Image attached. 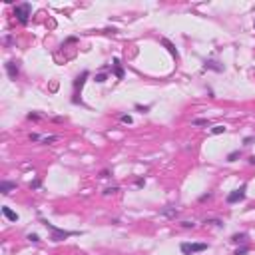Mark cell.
<instances>
[{
    "label": "cell",
    "instance_id": "7c38bea8",
    "mask_svg": "<svg viewBox=\"0 0 255 255\" xmlns=\"http://www.w3.org/2000/svg\"><path fill=\"white\" fill-rule=\"evenodd\" d=\"M2 215L8 219V221H18V219H20V217H18V213H16V211H12L8 205H4V207H2Z\"/></svg>",
    "mask_w": 255,
    "mask_h": 255
},
{
    "label": "cell",
    "instance_id": "4fadbf2b",
    "mask_svg": "<svg viewBox=\"0 0 255 255\" xmlns=\"http://www.w3.org/2000/svg\"><path fill=\"white\" fill-rule=\"evenodd\" d=\"M247 233H245V231H241V233H233V235H231V241H233V243H245V241H247Z\"/></svg>",
    "mask_w": 255,
    "mask_h": 255
},
{
    "label": "cell",
    "instance_id": "cb8c5ba5",
    "mask_svg": "<svg viewBox=\"0 0 255 255\" xmlns=\"http://www.w3.org/2000/svg\"><path fill=\"white\" fill-rule=\"evenodd\" d=\"M116 191H120V188H118V185H114V188H106V189H104V195H112V193H116Z\"/></svg>",
    "mask_w": 255,
    "mask_h": 255
},
{
    "label": "cell",
    "instance_id": "ba28073f",
    "mask_svg": "<svg viewBox=\"0 0 255 255\" xmlns=\"http://www.w3.org/2000/svg\"><path fill=\"white\" fill-rule=\"evenodd\" d=\"M160 42H161V46H165V50H168V52L172 54V56L176 58V60H180V52H177V48H176V46H173L172 42L168 40V38H161Z\"/></svg>",
    "mask_w": 255,
    "mask_h": 255
},
{
    "label": "cell",
    "instance_id": "6da1fadb",
    "mask_svg": "<svg viewBox=\"0 0 255 255\" xmlns=\"http://www.w3.org/2000/svg\"><path fill=\"white\" fill-rule=\"evenodd\" d=\"M42 223L50 231V239L52 241H62V239H68V237H74V235H82V231H68V229H62L58 225L50 223L48 219H42Z\"/></svg>",
    "mask_w": 255,
    "mask_h": 255
},
{
    "label": "cell",
    "instance_id": "1f68e13d",
    "mask_svg": "<svg viewBox=\"0 0 255 255\" xmlns=\"http://www.w3.org/2000/svg\"><path fill=\"white\" fill-rule=\"evenodd\" d=\"M112 173H110V169H102L100 172V177H110Z\"/></svg>",
    "mask_w": 255,
    "mask_h": 255
},
{
    "label": "cell",
    "instance_id": "4316f807",
    "mask_svg": "<svg viewBox=\"0 0 255 255\" xmlns=\"http://www.w3.org/2000/svg\"><path fill=\"white\" fill-rule=\"evenodd\" d=\"M255 142L253 136H247V138H243V146H251V144Z\"/></svg>",
    "mask_w": 255,
    "mask_h": 255
},
{
    "label": "cell",
    "instance_id": "d6986e66",
    "mask_svg": "<svg viewBox=\"0 0 255 255\" xmlns=\"http://www.w3.org/2000/svg\"><path fill=\"white\" fill-rule=\"evenodd\" d=\"M134 108L138 110V112H142V114H148V112H150V110H152V106H142V104H136Z\"/></svg>",
    "mask_w": 255,
    "mask_h": 255
},
{
    "label": "cell",
    "instance_id": "277c9868",
    "mask_svg": "<svg viewBox=\"0 0 255 255\" xmlns=\"http://www.w3.org/2000/svg\"><path fill=\"white\" fill-rule=\"evenodd\" d=\"M209 245L207 243H189V241H184L180 243V249L184 255H193V253H201V251H207Z\"/></svg>",
    "mask_w": 255,
    "mask_h": 255
},
{
    "label": "cell",
    "instance_id": "4dcf8cb0",
    "mask_svg": "<svg viewBox=\"0 0 255 255\" xmlns=\"http://www.w3.org/2000/svg\"><path fill=\"white\" fill-rule=\"evenodd\" d=\"M38 188H40V180H34L30 184V189H38Z\"/></svg>",
    "mask_w": 255,
    "mask_h": 255
},
{
    "label": "cell",
    "instance_id": "9c48e42d",
    "mask_svg": "<svg viewBox=\"0 0 255 255\" xmlns=\"http://www.w3.org/2000/svg\"><path fill=\"white\" fill-rule=\"evenodd\" d=\"M112 72H114V76H116L118 80L124 78V68H122V64H120V58H114L112 60Z\"/></svg>",
    "mask_w": 255,
    "mask_h": 255
},
{
    "label": "cell",
    "instance_id": "83f0119b",
    "mask_svg": "<svg viewBox=\"0 0 255 255\" xmlns=\"http://www.w3.org/2000/svg\"><path fill=\"white\" fill-rule=\"evenodd\" d=\"M146 185V177H138L136 180V188H144Z\"/></svg>",
    "mask_w": 255,
    "mask_h": 255
},
{
    "label": "cell",
    "instance_id": "7402d4cb",
    "mask_svg": "<svg viewBox=\"0 0 255 255\" xmlns=\"http://www.w3.org/2000/svg\"><path fill=\"white\" fill-rule=\"evenodd\" d=\"M56 140H58V136H46V138H42V144H46V146H48V144L56 142Z\"/></svg>",
    "mask_w": 255,
    "mask_h": 255
},
{
    "label": "cell",
    "instance_id": "603a6c76",
    "mask_svg": "<svg viewBox=\"0 0 255 255\" xmlns=\"http://www.w3.org/2000/svg\"><path fill=\"white\" fill-rule=\"evenodd\" d=\"M26 239H28V241H32V243H38V241H40V237H38V233H28Z\"/></svg>",
    "mask_w": 255,
    "mask_h": 255
},
{
    "label": "cell",
    "instance_id": "44dd1931",
    "mask_svg": "<svg viewBox=\"0 0 255 255\" xmlns=\"http://www.w3.org/2000/svg\"><path fill=\"white\" fill-rule=\"evenodd\" d=\"M247 251H249L247 245H241V247H237V249H235V253H233V255H247Z\"/></svg>",
    "mask_w": 255,
    "mask_h": 255
},
{
    "label": "cell",
    "instance_id": "8fae6325",
    "mask_svg": "<svg viewBox=\"0 0 255 255\" xmlns=\"http://www.w3.org/2000/svg\"><path fill=\"white\" fill-rule=\"evenodd\" d=\"M177 213H180V209H177V207H173V205H168V207H164V209H161V215H164V217H169V219H176Z\"/></svg>",
    "mask_w": 255,
    "mask_h": 255
},
{
    "label": "cell",
    "instance_id": "ac0fdd59",
    "mask_svg": "<svg viewBox=\"0 0 255 255\" xmlns=\"http://www.w3.org/2000/svg\"><path fill=\"white\" fill-rule=\"evenodd\" d=\"M223 132H225V126H221V124L211 127V134H213V136H219V134H223Z\"/></svg>",
    "mask_w": 255,
    "mask_h": 255
},
{
    "label": "cell",
    "instance_id": "484cf974",
    "mask_svg": "<svg viewBox=\"0 0 255 255\" xmlns=\"http://www.w3.org/2000/svg\"><path fill=\"white\" fill-rule=\"evenodd\" d=\"M181 227H184V229H193L195 223L193 221H181Z\"/></svg>",
    "mask_w": 255,
    "mask_h": 255
},
{
    "label": "cell",
    "instance_id": "f546056e",
    "mask_svg": "<svg viewBox=\"0 0 255 255\" xmlns=\"http://www.w3.org/2000/svg\"><path fill=\"white\" fill-rule=\"evenodd\" d=\"M28 120H34V122H36V120H40V114H34V112H30V114H28Z\"/></svg>",
    "mask_w": 255,
    "mask_h": 255
},
{
    "label": "cell",
    "instance_id": "f1b7e54d",
    "mask_svg": "<svg viewBox=\"0 0 255 255\" xmlns=\"http://www.w3.org/2000/svg\"><path fill=\"white\" fill-rule=\"evenodd\" d=\"M28 138H30V142H42V138H40L38 134H30Z\"/></svg>",
    "mask_w": 255,
    "mask_h": 255
},
{
    "label": "cell",
    "instance_id": "8992f818",
    "mask_svg": "<svg viewBox=\"0 0 255 255\" xmlns=\"http://www.w3.org/2000/svg\"><path fill=\"white\" fill-rule=\"evenodd\" d=\"M4 68H6V74H8V78H10V80H16V78H18V74H20V68H18V64H16V62H6V64H4Z\"/></svg>",
    "mask_w": 255,
    "mask_h": 255
},
{
    "label": "cell",
    "instance_id": "2e32d148",
    "mask_svg": "<svg viewBox=\"0 0 255 255\" xmlns=\"http://www.w3.org/2000/svg\"><path fill=\"white\" fill-rule=\"evenodd\" d=\"M205 225H215V227H223V221L221 219H203Z\"/></svg>",
    "mask_w": 255,
    "mask_h": 255
},
{
    "label": "cell",
    "instance_id": "3957f363",
    "mask_svg": "<svg viewBox=\"0 0 255 255\" xmlns=\"http://www.w3.org/2000/svg\"><path fill=\"white\" fill-rule=\"evenodd\" d=\"M88 76H90V72H88V70H84L80 76H76V80H74V98H72V104H76V106L80 104V106H82V100L78 98V96H80L78 92L82 90V86H84V82L88 80Z\"/></svg>",
    "mask_w": 255,
    "mask_h": 255
},
{
    "label": "cell",
    "instance_id": "7a4b0ae2",
    "mask_svg": "<svg viewBox=\"0 0 255 255\" xmlns=\"http://www.w3.org/2000/svg\"><path fill=\"white\" fill-rule=\"evenodd\" d=\"M14 16L20 24H28V20H30V16H32V4L30 2L16 4L14 6Z\"/></svg>",
    "mask_w": 255,
    "mask_h": 255
},
{
    "label": "cell",
    "instance_id": "ffe728a7",
    "mask_svg": "<svg viewBox=\"0 0 255 255\" xmlns=\"http://www.w3.org/2000/svg\"><path fill=\"white\" fill-rule=\"evenodd\" d=\"M120 122H122V124H127V126H130L134 120H132V116H130V114H122V116H120Z\"/></svg>",
    "mask_w": 255,
    "mask_h": 255
},
{
    "label": "cell",
    "instance_id": "52a82bcc",
    "mask_svg": "<svg viewBox=\"0 0 255 255\" xmlns=\"http://www.w3.org/2000/svg\"><path fill=\"white\" fill-rule=\"evenodd\" d=\"M203 70H213V72H217V74H221L225 70V66L221 62H215V60H205L203 62Z\"/></svg>",
    "mask_w": 255,
    "mask_h": 255
},
{
    "label": "cell",
    "instance_id": "5bb4252c",
    "mask_svg": "<svg viewBox=\"0 0 255 255\" xmlns=\"http://www.w3.org/2000/svg\"><path fill=\"white\" fill-rule=\"evenodd\" d=\"M211 124V122L209 120H207V118H195V120H191V126H209Z\"/></svg>",
    "mask_w": 255,
    "mask_h": 255
},
{
    "label": "cell",
    "instance_id": "30bf717a",
    "mask_svg": "<svg viewBox=\"0 0 255 255\" xmlns=\"http://www.w3.org/2000/svg\"><path fill=\"white\" fill-rule=\"evenodd\" d=\"M12 189H16V181H8V180L0 181V193L2 195H8Z\"/></svg>",
    "mask_w": 255,
    "mask_h": 255
},
{
    "label": "cell",
    "instance_id": "e0dca14e",
    "mask_svg": "<svg viewBox=\"0 0 255 255\" xmlns=\"http://www.w3.org/2000/svg\"><path fill=\"white\" fill-rule=\"evenodd\" d=\"M94 80H96L98 84H104L106 80H108V74H106V72H100V74H96V76H94Z\"/></svg>",
    "mask_w": 255,
    "mask_h": 255
},
{
    "label": "cell",
    "instance_id": "d6a6232c",
    "mask_svg": "<svg viewBox=\"0 0 255 255\" xmlns=\"http://www.w3.org/2000/svg\"><path fill=\"white\" fill-rule=\"evenodd\" d=\"M249 164H251V165H255V156H251V158H249Z\"/></svg>",
    "mask_w": 255,
    "mask_h": 255
},
{
    "label": "cell",
    "instance_id": "d4e9b609",
    "mask_svg": "<svg viewBox=\"0 0 255 255\" xmlns=\"http://www.w3.org/2000/svg\"><path fill=\"white\" fill-rule=\"evenodd\" d=\"M211 197H213V193H209V191H207V193H203V195H199V201H207V199H211Z\"/></svg>",
    "mask_w": 255,
    "mask_h": 255
},
{
    "label": "cell",
    "instance_id": "9a60e30c",
    "mask_svg": "<svg viewBox=\"0 0 255 255\" xmlns=\"http://www.w3.org/2000/svg\"><path fill=\"white\" fill-rule=\"evenodd\" d=\"M239 158H241V150H233L227 154V161H237Z\"/></svg>",
    "mask_w": 255,
    "mask_h": 255
},
{
    "label": "cell",
    "instance_id": "5b68a950",
    "mask_svg": "<svg viewBox=\"0 0 255 255\" xmlns=\"http://www.w3.org/2000/svg\"><path fill=\"white\" fill-rule=\"evenodd\" d=\"M245 191H247V185H241V188H237V189H233V191H229L227 193V197H225V201L229 203V205H231V203H239V201H243L245 199Z\"/></svg>",
    "mask_w": 255,
    "mask_h": 255
}]
</instances>
